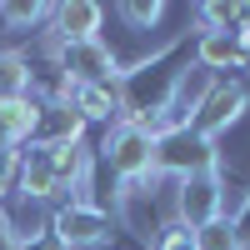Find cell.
Returning <instances> with one entry per match:
<instances>
[{"mask_svg": "<svg viewBox=\"0 0 250 250\" xmlns=\"http://www.w3.org/2000/svg\"><path fill=\"white\" fill-rule=\"evenodd\" d=\"M185 70H190V60H185V45H165L160 55L140 60L135 70H120V80H115L120 120H135V125H145V130H155Z\"/></svg>", "mask_w": 250, "mask_h": 250, "instance_id": "6da1fadb", "label": "cell"}, {"mask_svg": "<svg viewBox=\"0 0 250 250\" xmlns=\"http://www.w3.org/2000/svg\"><path fill=\"white\" fill-rule=\"evenodd\" d=\"M100 160L110 165V175L120 180V190L150 185L155 180V130H145V125H135V120H115L105 145H100Z\"/></svg>", "mask_w": 250, "mask_h": 250, "instance_id": "7a4b0ae2", "label": "cell"}, {"mask_svg": "<svg viewBox=\"0 0 250 250\" xmlns=\"http://www.w3.org/2000/svg\"><path fill=\"white\" fill-rule=\"evenodd\" d=\"M210 170H220V145L210 135H200L195 125H175V130L155 135V175L190 180V175H210Z\"/></svg>", "mask_w": 250, "mask_h": 250, "instance_id": "3957f363", "label": "cell"}, {"mask_svg": "<svg viewBox=\"0 0 250 250\" xmlns=\"http://www.w3.org/2000/svg\"><path fill=\"white\" fill-rule=\"evenodd\" d=\"M110 230H115V220L100 200H60L50 210V235L65 250H95L110 240Z\"/></svg>", "mask_w": 250, "mask_h": 250, "instance_id": "277c9868", "label": "cell"}, {"mask_svg": "<svg viewBox=\"0 0 250 250\" xmlns=\"http://www.w3.org/2000/svg\"><path fill=\"white\" fill-rule=\"evenodd\" d=\"M245 110H250V85H245L240 75H215V85L205 90V100L195 105L190 125H195L200 135H210V140H215L220 130H230V125H235Z\"/></svg>", "mask_w": 250, "mask_h": 250, "instance_id": "5b68a950", "label": "cell"}, {"mask_svg": "<svg viewBox=\"0 0 250 250\" xmlns=\"http://www.w3.org/2000/svg\"><path fill=\"white\" fill-rule=\"evenodd\" d=\"M55 70L65 75V85H110L120 80L115 50L105 40H85V45H55Z\"/></svg>", "mask_w": 250, "mask_h": 250, "instance_id": "8992f818", "label": "cell"}, {"mask_svg": "<svg viewBox=\"0 0 250 250\" xmlns=\"http://www.w3.org/2000/svg\"><path fill=\"white\" fill-rule=\"evenodd\" d=\"M170 215H175L180 225H190V230L220 220V215H225V180H220V170L180 180V185H175V210H170Z\"/></svg>", "mask_w": 250, "mask_h": 250, "instance_id": "52a82bcc", "label": "cell"}, {"mask_svg": "<svg viewBox=\"0 0 250 250\" xmlns=\"http://www.w3.org/2000/svg\"><path fill=\"white\" fill-rule=\"evenodd\" d=\"M15 190L20 200H35V205H60V175H55V160L45 145H25V150L15 155Z\"/></svg>", "mask_w": 250, "mask_h": 250, "instance_id": "ba28073f", "label": "cell"}, {"mask_svg": "<svg viewBox=\"0 0 250 250\" xmlns=\"http://www.w3.org/2000/svg\"><path fill=\"white\" fill-rule=\"evenodd\" d=\"M100 25H105V10H100L95 0L50 5V40H55V45H85V40H100Z\"/></svg>", "mask_w": 250, "mask_h": 250, "instance_id": "9c48e42d", "label": "cell"}, {"mask_svg": "<svg viewBox=\"0 0 250 250\" xmlns=\"http://www.w3.org/2000/svg\"><path fill=\"white\" fill-rule=\"evenodd\" d=\"M40 115H45V100H40L35 90L0 100V140L15 145V150H25V145L35 140V130H40Z\"/></svg>", "mask_w": 250, "mask_h": 250, "instance_id": "30bf717a", "label": "cell"}, {"mask_svg": "<svg viewBox=\"0 0 250 250\" xmlns=\"http://www.w3.org/2000/svg\"><path fill=\"white\" fill-rule=\"evenodd\" d=\"M190 60H195L205 75L245 70V55H240V45H235V35H225V30H200L195 45H190Z\"/></svg>", "mask_w": 250, "mask_h": 250, "instance_id": "8fae6325", "label": "cell"}, {"mask_svg": "<svg viewBox=\"0 0 250 250\" xmlns=\"http://www.w3.org/2000/svg\"><path fill=\"white\" fill-rule=\"evenodd\" d=\"M65 105L80 115V120H120V95H115V80L110 85H70L65 90Z\"/></svg>", "mask_w": 250, "mask_h": 250, "instance_id": "7c38bea8", "label": "cell"}, {"mask_svg": "<svg viewBox=\"0 0 250 250\" xmlns=\"http://www.w3.org/2000/svg\"><path fill=\"white\" fill-rule=\"evenodd\" d=\"M10 95H30V60L15 50H0V100Z\"/></svg>", "mask_w": 250, "mask_h": 250, "instance_id": "4fadbf2b", "label": "cell"}, {"mask_svg": "<svg viewBox=\"0 0 250 250\" xmlns=\"http://www.w3.org/2000/svg\"><path fill=\"white\" fill-rule=\"evenodd\" d=\"M195 15H200V30H225L230 35L235 25H245V5H230V0H205Z\"/></svg>", "mask_w": 250, "mask_h": 250, "instance_id": "5bb4252c", "label": "cell"}, {"mask_svg": "<svg viewBox=\"0 0 250 250\" xmlns=\"http://www.w3.org/2000/svg\"><path fill=\"white\" fill-rule=\"evenodd\" d=\"M195 250H245V245H240V235H235L230 215H220V220H210V225H200V230H195Z\"/></svg>", "mask_w": 250, "mask_h": 250, "instance_id": "9a60e30c", "label": "cell"}, {"mask_svg": "<svg viewBox=\"0 0 250 250\" xmlns=\"http://www.w3.org/2000/svg\"><path fill=\"white\" fill-rule=\"evenodd\" d=\"M150 250H195V230L190 225H180L175 215L155 230V240H150Z\"/></svg>", "mask_w": 250, "mask_h": 250, "instance_id": "2e32d148", "label": "cell"}, {"mask_svg": "<svg viewBox=\"0 0 250 250\" xmlns=\"http://www.w3.org/2000/svg\"><path fill=\"white\" fill-rule=\"evenodd\" d=\"M120 15L130 20L135 30H150V25H160L165 5H160V0H125V5H120Z\"/></svg>", "mask_w": 250, "mask_h": 250, "instance_id": "e0dca14e", "label": "cell"}, {"mask_svg": "<svg viewBox=\"0 0 250 250\" xmlns=\"http://www.w3.org/2000/svg\"><path fill=\"white\" fill-rule=\"evenodd\" d=\"M0 15L10 25H40V20H50V5H40V0H10V5H0Z\"/></svg>", "mask_w": 250, "mask_h": 250, "instance_id": "ac0fdd59", "label": "cell"}, {"mask_svg": "<svg viewBox=\"0 0 250 250\" xmlns=\"http://www.w3.org/2000/svg\"><path fill=\"white\" fill-rule=\"evenodd\" d=\"M15 145H5V140H0V205H5V195L15 190Z\"/></svg>", "mask_w": 250, "mask_h": 250, "instance_id": "d6986e66", "label": "cell"}, {"mask_svg": "<svg viewBox=\"0 0 250 250\" xmlns=\"http://www.w3.org/2000/svg\"><path fill=\"white\" fill-rule=\"evenodd\" d=\"M15 250H65V245H60V240H55L50 230H40V235H30V240H20Z\"/></svg>", "mask_w": 250, "mask_h": 250, "instance_id": "ffe728a7", "label": "cell"}, {"mask_svg": "<svg viewBox=\"0 0 250 250\" xmlns=\"http://www.w3.org/2000/svg\"><path fill=\"white\" fill-rule=\"evenodd\" d=\"M230 225H235V235H240V245L250 250V195H245V205L235 210V220H230Z\"/></svg>", "mask_w": 250, "mask_h": 250, "instance_id": "44dd1931", "label": "cell"}, {"mask_svg": "<svg viewBox=\"0 0 250 250\" xmlns=\"http://www.w3.org/2000/svg\"><path fill=\"white\" fill-rule=\"evenodd\" d=\"M0 250H15V230H10V220H5V205H0Z\"/></svg>", "mask_w": 250, "mask_h": 250, "instance_id": "7402d4cb", "label": "cell"}]
</instances>
